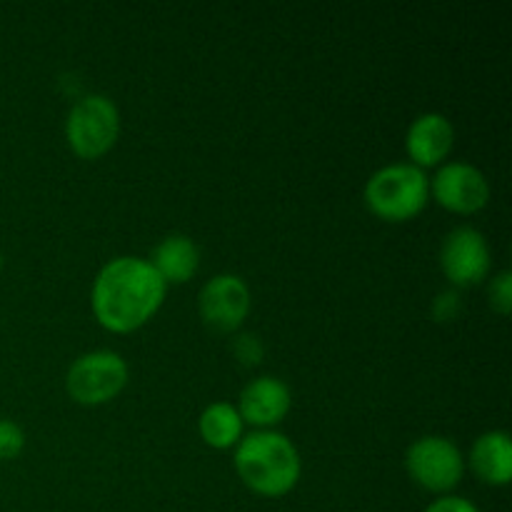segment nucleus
I'll list each match as a JSON object with an SVG mask.
<instances>
[{
	"label": "nucleus",
	"mask_w": 512,
	"mask_h": 512,
	"mask_svg": "<svg viewBox=\"0 0 512 512\" xmlns=\"http://www.w3.org/2000/svg\"><path fill=\"white\" fill-rule=\"evenodd\" d=\"M165 293L168 285L160 280L148 258L120 255L95 275L90 308L108 333L128 335L155 318L163 308Z\"/></svg>",
	"instance_id": "1"
},
{
	"label": "nucleus",
	"mask_w": 512,
	"mask_h": 512,
	"mask_svg": "<svg viewBox=\"0 0 512 512\" xmlns=\"http://www.w3.org/2000/svg\"><path fill=\"white\" fill-rule=\"evenodd\" d=\"M233 465L238 478L260 498H283L298 485L303 463L288 435L278 430H253L235 445Z\"/></svg>",
	"instance_id": "2"
},
{
	"label": "nucleus",
	"mask_w": 512,
	"mask_h": 512,
	"mask_svg": "<svg viewBox=\"0 0 512 512\" xmlns=\"http://www.w3.org/2000/svg\"><path fill=\"white\" fill-rule=\"evenodd\" d=\"M363 200L383 223H408L430 203V178L410 163L385 165L368 178Z\"/></svg>",
	"instance_id": "3"
},
{
	"label": "nucleus",
	"mask_w": 512,
	"mask_h": 512,
	"mask_svg": "<svg viewBox=\"0 0 512 512\" xmlns=\"http://www.w3.org/2000/svg\"><path fill=\"white\" fill-rule=\"evenodd\" d=\"M120 135L118 105L103 93L75 100L65 118V140L80 160H98L113 150Z\"/></svg>",
	"instance_id": "4"
},
{
	"label": "nucleus",
	"mask_w": 512,
	"mask_h": 512,
	"mask_svg": "<svg viewBox=\"0 0 512 512\" xmlns=\"http://www.w3.org/2000/svg\"><path fill=\"white\" fill-rule=\"evenodd\" d=\"M128 363L113 350H90L73 360L65 375V390L85 408H98L118 398L128 385Z\"/></svg>",
	"instance_id": "5"
},
{
	"label": "nucleus",
	"mask_w": 512,
	"mask_h": 512,
	"mask_svg": "<svg viewBox=\"0 0 512 512\" xmlns=\"http://www.w3.org/2000/svg\"><path fill=\"white\" fill-rule=\"evenodd\" d=\"M405 470L418 488L433 495H453L463 483L465 458L445 435H423L405 453Z\"/></svg>",
	"instance_id": "6"
},
{
	"label": "nucleus",
	"mask_w": 512,
	"mask_h": 512,
	"mask_svg": "<svg viewBox=\"0 0 512 512\" xmlns=\"http://www.w3.org/2000/svg\"><path fill=\"white\" fill-rule=\"evenodd\" d=\"M440 268L455 290L480 285L493 268L488 238L473 225L453 228L440 245Z\"/></svg>",
	"instance_id": "7"
},
{
	"label": "nucleus",
	"mask_w": 512,
	"mask_h": 512,
	"mask_svg": "<svg viewBox=\"0 0 512 512\" xmlns=\"http://www.w3.org/2000/svg\"><path fill=\"white\" fill-rule=\"evenodd\" d=\"M430 198L455 215H475L490 203L485 173L463 160H448L430 180Z\"/></svg>",
	"instance_id": "8"
},
{
	"label": "nucleus",
	"mask_w": 512,
	"mask_h": 512,
	"mask_svg": "<svg viewBox=\"0 0 512 512\" xmlns=\"http://www.w3.org/2000/svg\"><path fill=\"white\" fill-rule=\"evenodd\" d=\"M253 295L240 275L220 273L203 285L198 295V313L215 333H235L248 320Z\"/></svg>",
	"instance_id": "9"
},
{
	"label": "nucleus",
	"mask_w": 512,
	"mask_h": 512,
	"mask_svg": "<svg viewBox=\"0 0 512 512\" xmlns=\"http://www.w3.org/2000/svg\"><path fill=\"white\" fill-rule=\"evenodd\" d=\"M238 413L243 423L253 425L255 430H275L293 408V393L288 383L273 375H260L250 380L238 398Z\"/></svg>",
	"instance_id": "10"
},
{
	"label": "nucleus",
	"mask_w": 512,
	"mask_h": 512,
	"mask_svg": "<svg viewBox=\"0 0 512 512\" xmlns=\"http://www.w3.org/2000/svg\"><path fill=\"white\" fill-rule=\"evenodd\" d=\"M455 145V128L448 115L423 113L410 123L405 133V153L410 165L420 170L440 168L448 163Z\"/></svg>",
	"instance_id": "11"
},
{
	"label": "nucleus",
	"mask_w": 512,
	"mask_h": 512,
	"mask_svg": "<svg viewBox=\"0 0 512 512\" xmlns=\"http://www.w3.org/2000/svg\"><path fill=\"white\" fill-rule=\"evenodd\" d=\"M148 263L165 285H185L200 268V248L190 235L173 233L160 240Z\"/></svg>",
	"instance_id": "12"
},
{
	"label": "nucleus",
	"mask_w": 512,
	"mask_h": 512,
	"mask_svg": "<svg viewBox=\"0 0 512 512\" xmlns=\"http://www.w3.org/2000/svg\"><path fill=\"white\" fill-rule=\"evenodd\" d=\"M473 473L493 488H505L512 480V440L505 430H488L470 448Z\"/></svg>",
	"instance_id": "13"
},
{
	"label": "nucleus",
	"mask_w": 512,
	"mask_h": 512,
	"mask_svg": "<svg viewBox=\"0 0 512 512\" xmlns=\"http://www.w3.org/2000/svg\"><path fill=\"white\" fill-rule=\"evenodd\" d=\"M243 418L233 403H213L200 413L198 430L205 445L213 450H233L243 438Z\"/></svg>",
	"instance_id": "14"
},
{
	"label": "nucleus",
	"mask_w": 512,
	"mask_h": 512,
	"mask_svg": "<svg viewBox=\"0 0 512 512\" xmlns=\"http://www.w3.org/2000/svg\"><path fill=\"white\" fill-rule=\"evenodd\" d=\"M230 350H233V358L238 360L243 368H255V365L263 363L265 358V345L255 333L235 335L233 343H230Z\"/></svg>",
	"instance_id": "15"
},
{
	"label": "nucleus",
	"mask_w": 512,
	"mask_h": 512,
	"mask_svg": "<svg viewBox=\"0 0 512 512\" xmlns=\"http://www.w3.org/2000/svg\"><path fill=\"white\" fill-rule=\"evenodd\" d=\"M25 448V433L18 423L0 418V463L15 460Z\"/></svg>",
	"instance_id": "16"
},
{
	"label": "nucleus",
	"mask_w": 512,
	"mask_h": 512,
	"mask_svg": "<svg viewBox=\"0 0 512 512\" xmlns=\"http://www.w3.org/2000/svg\"><path fill=\"white\" fill-rule=\"evenodd\" d=\"M488 298L490 308L500 315H510L512 310V275L510 270H503V273L495 275L488 285Z\"/></svg>",
	"instance_id": "17"
},
{
	"label": "nucleus",
	"mask_w": 512,
	"mask_h": 512,
	"mask_svg": "<svg viewBox=\"0 0 512 512\" xmlns=\"http://www.w3.org/2000/svg\"><path fill=\"white\" fill-rule=\"evenodd\" d=\"M430 310H433V318L438 323H455L460 318V313H463V298H460V293L455 288L443 290L433 300V308Z\"/></svg>",
	"instance_id": "18"
},
{
	"label": "nucleus",
	"mask_w": 512,
	"mask_h": 512,
	"mask_svg": "<svg viewBox=\"0 0 512 512\" xmlns=\"http://www.w3.org/2000/svg\"><path fill=\"white\" fill-rule=\"evenodd\" d=\"M425 512H480V508L463 495H440L425 508Z\"/></svg>",
	"instance_id": "19"
},
{
	"label": "nucleus",
	"mask_w": 512,
	"mask_h": 512,
	"mask_svg": "<svg viewBox=\"0 0 512 512\" xmlns=\"http://www.w3.org/2000/svg\"><path fill=\"white\" fill-rule=\"evenodd\" d=\"M3 265H5V258H3V253H0V270H3Z\"/></svg>",
	"instance_id": "20"
}]
</instances>
